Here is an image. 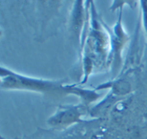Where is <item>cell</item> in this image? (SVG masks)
<instances>
[]
</instances>
